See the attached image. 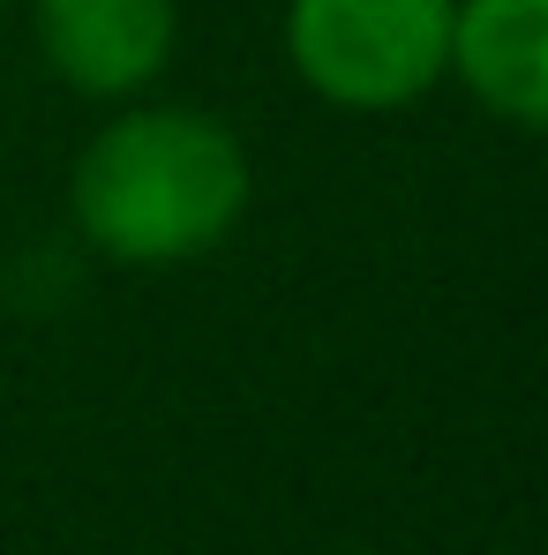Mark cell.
Here are the masks:
<instances>
[{
	"label": "cell",
	"instance_id": "cell-1",
	"mask_svg": "<svg viewBox=\"0 0 548 555\" xmlns=\"http://www.w3.org/2000/svg\"><path fill=\"white\" fill-rule=\"evenodd\" d=\"M256 203V158L211 105L128 98L68 166L76 241L120 271H181L218 256Z\"/></svg>",
	"mask_w": 548,
	"mask_h": 555
},
{
	"label": "cell",
	"instance_id": "cell-2",
	"mask_svg": "<svg viewBox=\"0 0 548 555\" xmlns=\"http://www.w3.org/2000/svg\"><path fill=\"white\" fill-rule=\"evenodd\" d=\"M458 0H285L278 46L293 83L339 113H406L451 83Z\"/></svg>",
	"mask_w": 548,
	"mask_h": 555
},
{
	"label": "cell",
	"instance_id": "cell-3",
	"mask_svg": "<svg viewBox=\"0 0 548 555\" xmlns=\"http://www.w3.org/2000/svg\"><path fill=\"white\" fill-rule=\"evenodd\" d=\"M30 46L61 91L91 105L151 98L181 53V0H23Z\"/></svg>",
	"mask_w": 548,
	"mask_h": 555
},
{
	"label": "cell",
	"instance_id": "cell-4",
	"mask_svg": "<svg viewBox=\"0 0 548 555\" xmlns=\"http://www.w3.org/2000/svg\"><path fill=\"white\" fill-rule=\"evenodd\" d=\"M451 83L519 135H548V0H458Z\"/></svg>",
	"mask_w": 548,
	"mask_h": 555
},
{
	"label": "cell",
	"instance_id": "cell-5",
	"mask_svg": "<svg viewBox=\"0 0 548 555\" xmlns=\"http://www.w3.org/2000/svg\"><path fill=\"white\" fill-rule=\"evenodd\" d=\"M0 8H8V0H0Z\"/></svg>",
	"mask_w": 548,
	"mask_h": 555
}]
</instances>
